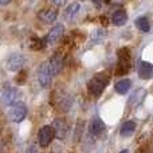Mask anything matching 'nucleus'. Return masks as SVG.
Wrapping results in <instances>:
<instances>
[{
    "label": "nucleus",
    "instance_id": "1",
    "mask_svg": "<svg viewBox=\"0 0 153 153\" xmlns=\"http://www.w3.org/2000/svg\"><path fill=\"white\" fill-rule=\"evenodd\" d=\"M109 83V76L103 73L100 74H95L87 83V90L93 97H98V95L102 94V91L105 90L106 85Z\"/></svg>",
    "mask_w": 153,
    "mask_h": 153
},
{
    "label": "nucleus",
    "instance_id": "2",
    "mask_svg": "<svg viewBox=\"0 0 153 153\" xmlns=\"http://www.w3.org/2000/svg\"><path fill=\"white\" fill-rule=\"evenodd\" d=\"M27 113H28L27 105L24 102H22V101L15 102L10 109V117L15 124H20V122H23L24 118L27 117Z\"/></svg>",
    "mask_w": 153,
    "mask_h": 153
},
{
    "label": "nucleus",
    "instance_id": "3",
    "mask_svg": "<svg viewBox=\"0 0 153 153\" xmlns=\"http://www.w3.org/2000/svg\"><path fill=\"white\" fill-rule=\"evenodd\" d=\"M53 78H54V75H53V73H51L48 62H45V63L40 65L39 69H38V82H39L40 86L45 87V89L51 85Z\"/></svg>",
    "mask_w": 153,
    "mask_h": 153
},
{
    "label": "nucleus",
    "instance_id": "4",
    "mask_svg": "<svg viewBox=\"0 0 153 153\" xmlns=\"http://www.w3.org/2000/svg\"><path fill=\"white\" fill-rule=\"evenodd\" d=\"M54 137H55V130H54V128L51 125H45L38 132V143L43 148L50 145L51 141L54 140Z\"/></svg>",
    "mask_w": 153,
    "mask_h": 153
},
{
    "label": "nucleus",
    "instance_id": "5",
    "mask_svg": "<svg viewBox=\"0 0 153 153\" xmlns=\"http://www.w3.org/2000/svg\"><path fill=\"white\" fill-rule=\"evenodd\" d=\"M24 61H26V59H24L23 54L12 53V54L8 55L7 61H5V67H7V70H10V71L16 73V71H19V70L23 67Z\"/></svg>",
    "mask_w": 153,
    "mask_h": 153
},
{
    "label": "nucleus",
    "instance_id": "6",
    "mask_svg": "<svg viewBox=\"0 0 153 153\" xmlns=\"http://www.w3.org/2000/svg\"><path fill=\"white\" fill-rule=\"evenodd\" d=\"M129 67H130V51L129 48L124 47L118 53V70H117V73L125 74V73L129 71Z\"/></svg>",
    "mask_w": 153,
    "mask_h": 153
},
{
    "label": "nucleus",
    "instance_id": "7",
    "mask_svg": "<svg viewBox=\"0 0 153 153\" xmlns=\"http://www.w3.org/2000/svg\"><path fill=\"white\" fill-rule=\"evenodd\" d=\"M18 97H19V89L15 86H10L1 93V102L4 105H11L12 106L15 102H18Z\"/></svg>",
    "mask_w": 153,
    "mask_h": 153
},
{
    "label": "nucleus",
    "instance_id": "8",
    "mask_svg": "<svg viewBox=\"0 0 153 153\" xmlns=\"http://www.w3.org/2000/svg\"><path fill=\"white\" fill-rule=\"evenodd\" d=\"M63 31H65L63 24H55V26L48 31L47 36H46V43H48V45L56 43L59 39H61L62 35H63Z\"/></svg>",
    "mask_w": 153,
    "mask_h": 153
},
{
    "label": "nucleus",
    "instance_id": "9",
    "mask_svg": "<svg viewBox=\"0 0 153 153\" xmlns=\"http://www.w3.org/2000/svg\"><path fill=\"white\" fill-rule=\"evenodd\" d=\"M56 16H58V12L54 8H45L39 12V19L46 24H51L56 20Z\"/></svg>",
    "mask_w": 153,
    "mask_h": 153
},
{
    "label": "nucleus",
    "instance_id": "10",
    "mask_svg": "<svg viewBox=\"0 0 153 153\" xmlns=\"http://www.w3.org/2000/svg\"><path fill=\"white\" fill-rule=\"evenodd\" d=\"M48 65H50V69H51V73H53V75L55 76L58 74L59 71H61L62 66H63V61H62L61 55H58V54H55L54 56H51L50 59H48Z\"/></svg>",
    "mask_w": 153,
    "mask_h": 153
},
{
    "label": "nucleus",
    "instance_id": "11",
    "mask_svg": "<svg viewBox=\"0 0 153 153\" xmlns=\"http://www.w3.org/2000/svg\"><path fill=\"white\" fill-rule=\"evenodd\" d=\"M138 75L143 79H148L153 75V65L149 63V62H141L138 65Z\"/></svg>",
    "mask_w": 153,
    "mask_h": 153
},
{
    "label": "nucleus",
    "instance_id": "12",
    "mask_svg": "<svg viewBox=\"0 0 153 153\" xmlns=\"http://www.w3.org/2000/svg\"><path fill=\"white\" fill-rule=\"evenodd\" d=\"M54 130H55V134L58 138H61V140H63L65 137H66V133H67V124L63 121V120L58 118L55 120V122H54Z\"/></svg>",
    "mask_w": 153,
    "mask_h": 153
},
{
    "label": "nucleus",
    "instance_id": "13",
    "mask_svg": "<svg viewBox=\"0 0 153 153\" xmlns=\"http://www.w3.org/2000/svg\"><path fill=\"white\" fill-rule=\"evenodd\" d=\"M103 130H105V124H103V121L101 118H98V117H95V118L91 121L90 132H91L93 134L98 136V134H101Z\"/></svg>",
    "mask_w": 153,
    "mask_h": 153
},
{
    "label": "nucleus",
    "instance_id": "14",
    "mask_svg": "<svg viewBox=\"0 0 153 153\" xmlns=\"http://www.w3.org/2000/svg\"><path fill=\"white\" fill-rule=\"evenodd\" d=\"M126 20H128V15L125 11H116L113 13V16H111V22L116 26H124L126 23Z\"/></svg>",
    "mask_w": 153,
    "mask_h": 153
},
{
    "label": "nucleus",
    "instance_id": "15",
    "mask_svg": "<svg viewBox=\"0 0 153 153\" xmlns=\"http://www.w3.org/2000/svg\"><path fill=\"white\" fill-rule=\"evenodd\" d=\"M130 86H132V82H130L129 79H121V81H118L116 83L114 89H116V91L118 93V94H126V93L129 91Z\"/></svg>",
    "mask_w": 153,
    "mask_h": 153
},
{
    "label": "nucleus",
    "instance_id": "16",
    "mask_svg": "<svg viewBox=\"0 0 153 153\" xmlns=\"http://www.w3.org/2000/svg\"><path fill=\"white\" fill-rule=\"evenodd\" d=\"M79 11H81V4H79V3H71V4L67 5L65 15H66L67 19H73L78 15Z\"/></svg>",
    "mask_w": 153,
    "mask_h": 153
},
{
    "label": "nucleus",
    "instance_id": "17",
    "mask_svg": "<svg viewBox=\"0 0 153 153\" xmlns=\"http://www.w3.org/2000/svg\"><path fill=\"white\" fill-rule=\"evenodd\" d=\"M134 129H136V124H134V122H133V121H126L124 125H122V128H121V136L128 137V136L133 134Z\"/></svg>",
    "mask_w": 153,
    "mask_h": 153
},
{
    "label": "nucleus",
    "instance_id": "18",
    "mask_svg": "<svg viewBox=\"0 0 153 153\" xmlns=\"http://www.w3.org/2000/svg\"><path fill=\"white\" fill-rule=\"evenodd\" d=\"M136 26H137L143 32H149V30H151L149 20H148V18H145V16H141V18H138L137 20H136Z\"/></svg>",
    "mask_w": 153,
    "mask_h": 153
},
{
    "label": "nucleus",
    "instance_id": "19",
    "mask_svg": "<svg viewBox=\"0 0 153 153\" xmlns=\"http://www.w3.org/2000/svg\"><path fill=\"white\" fill-rule=\"evenodd\" d=\"M28 153H38V151H36V146H35V145H31V146H30Z\"/></svg>",
    "mask_w": 153,
    "mask_h": 153
},
{
    "label": "nucleus",
    "instance_id": "20",
    "mask_svg": "<svg viewBox=\"0 0 153 153\" xmlns=\"http://www.w3.org/2000/svg\"><path fill=\"white\" fill-rule=\"evenodd\" d=\"M54 4H56V5H62V4H65L63 1H54Z\"/></svg>",
    "mask_w": 153,
    "mask_h": 153
},
{
    "label": "nucleus",
    "instance_id": "21",
    "mask_svg": "<svg viewBox=\"0 0 153 153\" xmlns=\"http://www.w3.org/2000/svg\"><path fill=\"white\" fill-rule=\"evenodd\" d=\"M120 153H128V151H121Z\"/></svg>",
    "mask_w": 153,
    "mask_h": 153
},
{
    "label": "nucleus",
    "instance_id": "22",
    "mask_svg": "<svg viewBox=\"0 0 153 153\" xmlns=\"http://www.w3.org/2000/svg\"><path fill=\"white\" fill-rule=\"evenodd\" d=\"M0 153H1V145H0Z\"/></svg>",
    "mask_w": 153,
    "mask_h": 153
}]
</instances>
